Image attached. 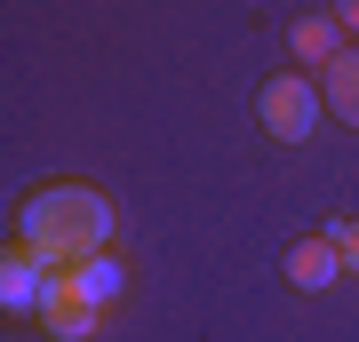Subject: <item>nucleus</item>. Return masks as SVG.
I'll list each match as a JSON object with an SVG mask.
<instances>
[{
  "mask_svg": "<svg viewBox=\"0 0 359 342\" xmlns=\"http://www.w3.org/2000/svg\"><path fill=\"white\" fill-rule=\"evenodd\" d=\"M335 247H344V271L359 279V215H351V223H335Z\"/></svg>",
  "mask_w": 359,
  "mask_h": 342,
  "instance_id": "nucleus-9",
  "label": "nucleus"
},
{
  "mask_svg": "<svg viewBox=\"0 0 359 342\" xmlns=\"http://www.w3.org/2000/svg\"><path fill=\"white\" fill-rule=\"evenodd\" d=\"M112 199L88 183H48V191H32L25 207H16V247H32L48 271H72V263H88V255L112 247Z\"/></svg>",
  "mask_w": 359,
  "mask_h": 342,
  "instance_id": "nucleus-1",
  "label": "nucleus"
},
{
  "mask_svg": "<svg viewBox=\"0 0 359 342\" xmlns=\"http://www.w3.org/2000/svg\"><path fill=\"white\" fill-rule=\"evenodd\" d=\"M40 327H48L56 342H88V334L104 327V311H96L72 279H65V271H56V279H48V303H40Z\"/></svg>",
  "mask_w": 359,
  "mask_h": 342,
  "instance_id": "nucleus-3",
  "label": "nucleus"
},
{
  "mask_svg": "<svg viewBox=\"0 0 359 342\" xmlns=\"http://www.w3.org/2000/svg\"><path fill=\"white\" fill-rule=\"evenodd\" d=\"M320 96L335 104V120H344V127H359V48H344V56L320 72Z\"/></svg>",
  "mask_w": 359,
  "mask_h": 342,
  "instance_id": "nucleus-6",
  "label": "nucleus"
},
{
  "mask_svg": "<svg viewBox=\"0 0 359 342\" xmlns=\"http://www.w3.org/2000/svg\"><path fill=\"white\" fill-rule=\"evenodd\" d=\"M335 16H344V24H351V32H359V0H335Z\"/></svg>",
  "mask_w": 359,
  "mask_h": 342,
  "instance_id": "nucleus-10",
  "label": "nucleus"
},
{
  "mask_svg": "<svg viewBox=\"0 0 359 342\" xmlns=\"http://www.w3.org/2000/svg\"><path fill=\"white\" fill-rule=\"evenodd\" d=\"M344 279V247H335V231H320V239H295L287 247V287H304V294H320Z\"/></svg>",
  "mask_w": 359,
  "mask_h": 342,
  "instance_id": "nucleus-5",
  "label": "nucleus"
},
{
  "mask_svg": "<svg viewBox=\"0 0 359 342\" xmlns=\"http://www.w3.org/2000/svg\"><path fill=\"white\" fill-rule=\"evenodd\" d=\"M48 279H56V271L40 263L32 247L8 239V255H0V303H8V311H40V303H48Z\"/></svg>",
  "mask_w": 359,
  "mask_h": 342,
  "instance_id": "nucleus-4",
  "label": "nucleus"
},
{
  "mask_svg": "<svg viewBox=\"0 0 359 342\" xmlns=\"http://www.w3.org/2000/svg\"><path fill=\"white\" fill-rule=\"evenodd\" d=\"M287 40H295V56H304V64H320V72L344 56V48H335V16H295Z\"/></svg>",
  "mask_w": 359,
  "mask_h": 342,
  "instance_id": "nucleus-8",
  "label": "nucleus"
},
{
  "mask_svg": "<svg viewBox=\"0 0 359 342\" xmlns=\"http://www.w3.org/2000/svg\"><path fill=\"white\" fill-rule=\"evenodd\" d=\"M320 88H311V80H295V72H280V80H264V96H256V112H264V127L280 143H304L311 127H320Z\"/></svg>",
  "mask_w": 359,
  "mask_h": 342,
  "instance_id": "nucleus-2",
  "label": "nucleus"
},
{
  "mask_svg": "<svg viewBox=\"0 0 359 342\" xmlns=\"http://www.w3.org/2000/svg\"><path fill=\"white\" fill-rule=\"evenodd\" d=\"M65 279H72L80 294H88V303H96V311H104V303H112V294H120V287H128V271H120V263H112V255H88V263H72V271H65Z\"/></svg>",
  "mask_w": 359,
  "mask_h": 342,
  "instance_id": "nucleus-7",
  "label": "nucleus"
}]
</instances>
